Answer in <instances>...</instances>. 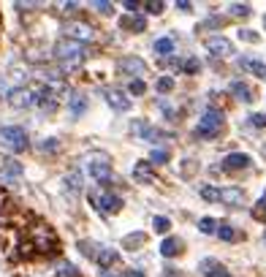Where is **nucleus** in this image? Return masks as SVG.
Returning <instances> with one entry per match:
<instances>
[{
	"instance_id": "nucleus-17",
	"label": "nucleus",
	"mask_w": 266,
	"mask_h": 277,
	"mask_svg": "<svg viewBox=\"0 0 266 277\" xmlns=\"http://www.w3.org/2000/svg\"><path fill=\"white\" fill-rule=\"evenodd\" d=\"M231 95H234V98H239L242 103H250V101H255V98H253V90H250L244 82H231Z\"/></svg>"
},
{
	"instance_id": "nucleus-45",
	"label": "nucleus",
	"mask_w": 266,
	"mask_h": 277,
	"mask_svg": "<svg viewBox=\"0 0 266 277\" xmlns=\"http://www.w3.org/2000/svg\"><path fill=\"white\" fill-rule=\"evenodd\" d=\"M125 8H128V11H136L139 3H136V0H125Z\"/></svg>"
},
{
	"instance_id": "nucleus-43",
	"label": "nucleus",
	"mask_w": 266,
	"mask_h": 277,
	"mask_svg": "<svg viewBox=\"0 0 266 277\" xmlns=\"http://www.w3.org/2000/svg\"><path fill=\"white\" fill-rule=\"evenodd\" d=\"M6 169H8V171H11L14 177H17V174H22V166H19V163H17V160H6Z\"/></svg>"
},
{
	"instance_id": "nucleus-13",
	"label": "nucleus",
	"mask_w": 266,
	"mask_h": 277,
	"mask_svg": "<svg viewBox=\"0 0 266 277\" xmlns=\"http://www.w3.org/2000/svg\"><path fill=\"white\" fill-rule=\"evenodd\" d=\"M220 201H223V204H228V206H242L244 190L237 188V185H228V188L220 190Z\"/></svg>"
},
{
	"instance_id": "nucleus-12",
	"label": "nucleus",
	"mask_w": 266,
	"mask_h": 277,
	"mask_svg": "<svg viewBox=\"0 0 266 277\" xmlns=\"http://www.w3.org/2000/svg\"><path fill=\"white\" fill-rule=\"evenodd\" d=\"M253 163V160H250V155H244V152H231V155H225L223 158V169L225 171H242V169H247V166Z\"/></svg>"
},
{
	"instance_id": "nucleus-36",
	"label": "nucleus",
	"mask_w": 266,
	"mask_h": 277,
	"mask_svg": "<svg viewBox=\"0 0 266 277\" xmlns=\"http://www.w3.org/2000/svg\"><path fill=\"white\" fill-rule=\"evenodd\" d=\"M57 139H44L41 144H38V150H41V152H57Z\"/></svg>"
},
{
	"instance_id": "nucleus-33",
	"label": "nucleus",
	"mask_w": 266,
	"mask_h": 277,
	"mask_svg": "<svg viewBox=\"0 0 266 277\" xmlns=\"http://www.w3.org/2000/svg\"><path fill=\"white\" fill-rule=\"evenodd\" d=\"M198 68H201V63H198L195 57H188V60L182 63V71H185V74H198Z\"/></svg>"
},
{
	"instance_id": "nucleus-10",
	"label": "nucleus",
	"mask_w": 266,
	"mask_h": 277,
	"mask_svg": "<svg viewBox=\"0 0 266 277\" xmlns=\"http://www.w3.org/2000/svg\"><path fill=\"white\" fill-rule=\"evenodd\" d=\"M207 49L215 54V57H228V54H234V47H231V41H228V38H223V36L207 38Z\"/></svg>"
},
{
	"instance_id": "nucleus-47",
	"label": "nucleus",
	"mask_w": 266,
	"mask_h": 277,
	"mask_svg": "<svg viewBox=\"0 0 266 277\" xmlns=\"http://www.w3.org/2000/svg\"><path fill=\"white\" fill-rule=\"evenodd\" d=\"M125 277H144V272H139V269H130Z\"/></svg>"
},
{
	"instance_id": "nucleus-30",
	"label": "nucleus",
	"mask_w": 266,
	"mask_h": 277,
	"mask_svg": "<svg viewBox=\"0 0 266 277\" xmlns=\"http://www.w3.org/2000/svg\"><path fill=\"white\" fill-rule=\"evenodd\" d=\"M128 93H130V95H144V93H147V84H144V79H133V82H130V87H128Z\"/></svg>"
},
{
	"instance_id": "nucleus-25",
	"label": "nucleus",
	"mask_w": 266,
	"mask_h": 277,
	"mask_svg": "<svg viewBox=\"0 0 266 277\" xmlns=\"http://www.w3.org/2000/svg\"><path fill=\"white\" fill-rule=\"evenodd\" d=\"M198 193H201L204 201H220V190L215 188V185H201V190H198Z\"/></svg>"
},
{
	"instance_id": "nucleus-41",
	"label": "nucleus",
	"mask_w": 266,
	"mask_h": 277,
	"mask_svg": "<svg viewBox=\"0 0 266 277\" xmlns=\"http://www.w3.org/2000/svg\"><path fill=\"white\" fill-rule=\"evenodd\" d=\"M60 277H79L76 275V266H73V264H65L63 269H60Z\"/></svg>"
},
{
	"instance_id": "nucleus-38",
	"label": "nucleus",
	"mask_w": 266,
	"mask_h": 277,
	"mask_svg": "<svg viewBox=\"0 0 266 277\" xmlns=\"http://www.w3.org/2000/svg\"><path fill=\"white\" fill-rule=\"evenodd\" d=\"M79 250H82L84 255H93V258L98 255V248H95L93 242H79Z\"/></svg>"
},
{
	"instance_id": "nucleus-6",
	"label": "nucleus",
	"mask_w": 266,
	"mask_h": 277,
	"mask_svg": "<svg viewBox=\"0 0 266 277\" xmlns=\"http://www.w3.org/2000/svg\"><path fill=\"white\" fill-rule=\"evenodd\" d=\"M87 171H90V177L98 179L101 185L112 182V163H109L103 155H93V158L87 160Z\"/></svg>"
},
{
	"instance_id": "nucleus-27",
	"label": "nucleus",
	"mask_w": 266,
	"mask_h": 277,
	"mask_svg": "<svg viewBox=\"0 0 266 277\" xmlns=\"http://www.w3.org/2000/svg\"><path fill=\"white\" fill-rule=\"evenodd\" d=\"M198 231H201V234H215V231H218V220L201 218V220H198Z\"/></svg>"
},
{
	"instance_id": "nucleus-16",
	"label": "nucleus",
	"mask_w": 266,
	"mask_h": 277,
	"mask_svg": "<svg viewBox=\"0 0 266 277\" xmlns=\"http://www.w3.org/2000/svg\"><path fill=\"white\" fill-rule=\"evenodd\" d=\"M160 253H163L166 258H174L177 253H182V242H179L177 236H166V239L160 242Z\"/></svg>"
},
{
	"instance_id": "nucleus-15",
	"label": "nucleus",
	"mask_w": 266,
	"mask_h": 277,
	"mask_svg": "<svg viewBox=\"0 0 266 277\" xmlns=\"http://www.w3.org/2000/svg\"><path fill=\"white\" fill-rule=\"evenodd\" d=\"M106 101H109V106L117 109V112H128V109H130V98L122 93V90H109Z\"/></svg>"
},
{
	"instance_id": "nucleus-24",
	"label": "nucleus",
	"mask_w": 266,
	"mask_h": 277,
	"mask_svg": "<svg viewBox=\"0 0 266 277\" xmlns=\"http://www.w3.org/2000/svg\"><path fill=\"white\" fill-rule=\"evenodd\" d=\"M122 25H125V27H130V30H136V33H144L147 19H144V17H130V19H122Z\"/></svg>"
},
{
	"instance_id": "nucleus-22",
	"label": "nucleus",
	"mask_w": 266,
	"mask_h": 277,
	"mask_svg": "<svg viewBox=\"0 0 266 277\" xmlns=\"http://www.w3.org/2000/svg\"><path fill=\"white\" fill-rule=\"evenodd\" d=\"M218 236H220V239H223V242H237V228H234V226H228V223H220L218 226Z\"/></svg>"
},
{
	"instance_id": "nucleus-37",
	"label": "nucleus",
	"mask_w": 266,
	"mask_h": 277,
	"mask_svg": "<svg viewBox=\"0 0 266 277\" xmlns=\"http://www.w3.org/2000/svg\"><path fill=\"white\" fill-rule=\"evenodd\" d=\"M144 8H147V14H163L166 3L163 0H155V3H144Z\"/></svg>"
},
{
	"instance_id": "nucleus-31",
	"label": "nucleus",
	"mask_w": 266,
	"mask_h": 277,
	"mask_svg": "<svg viewBox=\"0 0 266 277\" xmlns=\"http://www.w3.org/2000/svg\"><path fill=\"white\" fill-rule=\"evenodd\" d=\"M152 228L158 234H166V231L171 228V223H169V218H152Z\"/></svg>"
},
{
	"instance_id": "nucleus-19",
	"label": "nucleus",
	"mask_w": 266,
	"mask_h": 277,
	"mask_svg": "<svg viewBox=\"0 0 266 277\" xmlns=\"http://www.w3.org/2000/svg\"><path fill=\"white\" fill-rule=\"evenodd\" d=\"M65 190H68L71 196L82 193V174H79V171H71V174L65 177Z\"/></svg>"
},
{
	"instance_id": "nucleus-21",
	"label": "nucleus",
	"mask_w": 266,
	"mask_h": 277,
	"mask_svg": "<svg viewBox=\"0 0 266 277\" xmlns=\"http://www.w3.org/2000/svg\"><path fill=\"white\" fill-rule=\"evenodd\" d=\"M239 65H242V68H247V71H253L258 79H264V82H266V65H264V63H258V60H247V57H244V60H239Z\"/></svg>"
},
{
	"instance_id": "nucleus-42",
	"label": "nucleus",
	"mask_w": 266,
	"mask_h": 277,
	"mask_svg": "<svg viewBox=\"0 0 266 277\" xmlns=\"http://www.w3.org/2000/svg\"><path fill=\"white\" fill-rule=\"evenodd\" d=\"M250 123L255 125V128H266V114H253V117H250Z\"/></svg>"
},
{
	"instance_id": "nucleus-18",
	"label": "nucleus",
	"mask_w": 266,
	"mask_h": 277,
	"mask_svg": "<svg viewBox=\"0 0 266 277\" xmlns=\"http://www.w3.org/2000/svg\"><path fill=\"white\" fill-rule=\"evenodd\" d=\"M84 109H87V98H84V95H71V98H68V112L73 114V117H82L84 114Z\"/></svg>"
},
{
	"instance_id": "nucleus-29",
	"label": "nucleus",
	"mask_w": 266,
	"mask_h": 277,
	"mask_svg": "<svg viewBox=\"0 0 266 277\" xmlns=\"http://www.w3.org/2000/svg\"><path fill=\"white\" fill-rule=\"evenodd\" d=\"M149 163H169V150H152L149 152Z\"/></svg>"
},
{
	"instance_id": "nucleus-28",
	"label": "nucleus",
	"mask_w": 266,
	"mask_h": 277,
	"mask_svg": "<svg viewBox=\"0 0 266 277\" xmlns=\"http://www.w3.org/2000/svg\"><path fill=\"white\" fill-rule=\"evenodd\" d=\"M155 90H158V93H171L174 90V79L171 76H160L158 82H155Z\"/></svg>"
},
{
	"instance_id": "nucleus-39",
	"label": "nucleus",
	"mask_w": 266,
	"mask_h": 277,
	"mask_svg": "<svg viewBox=\"0 0 266 277\" xmlns=\"http://www.w3.org/2000/svg\"><path fill=\"white\" fill-rule=\"evenodd\" d=\"M239 38H242V41H250V44H258L261 41L258 33H253V30H239Z\"/></svg>"
},
{
	"instance_id": "nucleus-34",
	"label": "nucleus",
	"mask_w": 266,
	"mask_h": 277,
	"mask_svg": "<svg viewBox=\"0 0 266 277\" xmlns=\"http://www.w3.org/2000/svg\"><path fill=\"white\" fill-rule=\"evenodd\" d=\"M144 239H147L144 234H130L125 236V248H139V245H144Z\"/></svg>"
},
{
	"instance_id": "nucleus-44",
	"label": "nucleus",
	"mask_w": 266,
	"mask_h": 277,
	"mask_svg": "<svg viewBox=\"0 0 266 277\" xmlns=\"http://www.w3.org/2000/svg\"><path fill=\"white\" fill-rule=\"evenodd\" d=\"M220 25H223V19H220V17H212V19H207L201 27H220Z\"/></svg>"
},
{
	"instance_id": "nucleus-9",
	"label": "nucleus",
	"mask_w": 266,
	"mask_h": 277,
	"mask_svg": "<svg viewBox=\"0 0 266 277\" xmlns=\"http://www.w3.org/2000/svg\"><path fill=\"white\" fill-rule=\"evenodd\" d=\"M198 272H201L204 277H231V272L225 269L220 261H215V258H204V261H198Z\"/></svg>"
},
{
	"instance_id": "nucleus-8",
	"label": "nucleus",
	"mask_w": 266,
	"mask_h": 277,
	"mask_svg": "<svg viewBox=\"0 0 266 277\" xmlns=\"http://www.w3.org/2000/svg\"><path fill=\"white\" fill-rule=\"evenodd\" d=\"M117 68L125 74V76H144V71H147V65H144V60H139V57H122L117 63Z\"/></svg>"
},
{
	"instance_id": "nucleus-4",
	"label": "nucleus",
	"mask_w": 266,
	"mask_h": 277,
	"mask_svg": "<svg viewBox=\"0 0 266 277\" xmlns=\"http://www.w3.org/2000/svg\"><path fill=\"white\" fill-rule=\"evenodd\" d=\"M223 112H218V109H207L201 117V123H198V128H195V136H201V139H218L220 136V128H223Z\"/></svg>"
},
{
	"instance_id": "nucleus-1",
	"label": "nucleus",
	"mask_w": 266,
	"mask_h": 277,
	"mask_svg": "<svg viewBox=\"0 0 266 277\" xmlns=\"http://www.w3.org/2000/svg\"><path fill=\"white\" fill-rule=\"evenodd\" d=\"M27 250L36 255H57L60 253V239L57 234H54V228L49 223H44V220H33V223L27 226Z\"/></svg>"
},
{
	"instance_id": "nucleus-14",
	"label": "nucleus",
	"mask_w": 266,
	"mask_h": 277,
	"mask_svg": "<svg viewBox=\"0 0 266 277\" xmlns=\"http://www.w3.org/2000/svg\"><path fill=\"white\" fill-rule=\"evenodd\" d=\"M133 179H136V182H144V185L152 182L155 179L152 163H149V160H139V163H133Z\"/></svg>"
},
{
	"instance_id": "nucleus-40",
	"label": "nucleus",
	"mask_w": 266,
	"mask_h": 277,
	"mask_svg": "<svg viewBox=\"0 0 266 277\" xmlns=\"http://www.w3.org/2000/svg\"><path fill=\"white\" fill-rule=\"evenodd\" d=\"M93 8H98L101 14H112V11H114V6H112V3H106V0H95Z\"/></svg>"
},
{
	"instance_id": "nucleus-5",
	"label": "nucleus",
	"mask_w": 266,
	"mask_h": 277,
	"mask_svg": "<svg viewBox=\"0 0 266 277\" xmlns=\"http://www.w3.org/2000/svg\"><path fill=\"white\" fill-rule=\"evenodd\" d=\"M63 33H65L68 41H76V44L95 41V27H93V25H87V22H68L63 27Z\"/></svg>"
},
{
	"instance_id": "nucleus-23",
	"label": "nucleus",
	"mask_w": 266,
	"mask_h": 277,
	"mask_svg": "<svg viewBox=\"0 0 266 277\" xmlns=\"http://www.w3.org/2000/svg\"><path fill=\"white\" fill-rule=\"evenodd\" d=\"M152 49H155V54H163V57H166V54L174 52V41H171V38H158Z\"/></svg>"
},
{
	"instance_id": "nucleus-3",
	"label": "nucleus",
	"mask_w": 266,
	"mask_h": 277,
	"mask_svg": "<svg viewBox=\"0 0 266 277\" xmlns=\"http://www.w3.org/2000/svg\"><path fill=\"white\" fill-rule=\"evenodd\" d=\"M0 144L11 152H24L27 150V133L24 128H17V125H6V128H0Z\"/></svg>"
},
{
	"instance_id": "nucleus-20",
	"label": "nucleus",
	"mask_w": 266,
	"mask_h": 277,
	"mask_svg": "<svg viewBox=\"0 0 266 277\" xmlns=\"http://www.w3.org/2000/svg\"><path fill=\"white\" fill-rule=\"evenodd\" d=\"M117 250H109V248H101L98 250V255H95V261H98V264L103 266V269H106V266H112V264H117Z\"/></svg>"
},
{
	"instance_id": "nucleus-35",
	"label": "nucleus",
	"mask_w": 266,
	"mask_h": 277,
	"mask_svg": "<svg viewBox=\"0 0 266 277\" xmlns=\"http://www.w3.org/2000/svg\"><path fill=\"white\" fill-rule=\"evenodd\" d=\"M158 106L163 109V114H166L169 120H177V109H174L171 103H169V101H163V98H160V101H158Z\"/></svg>"
},
{
	"instance_id": "nucleus-48",
	"label": "nucleus",
	"mask_w": 266,
	"mask_h": 277,
	"mask_svg": "<svg viewBox=\"0 0 266 277\" xmlns=\"http://www.w3.org/2000/svg\"><path fill=\"white\" fill-rule=\"evenodd\" d=\"M103 277H117V275H103Z\"/></svg>"
},
{
	"instance_id": "nucleus-7",
	"label": "nucleus",
	"mask_w": 266,
	"mask_h": 277,
	"mask_svg": "<svg viewBox=\"0 0 266 277\" xmlns=\"http://www.w3.org/2000/svg\"><path fill=\"white\" fill-rule=\"evenodd\" d=\"M8 103L14 109H27L36 103V90H27V87H17L8 93Z\"/></svg>"
},
{
	"instance_id": "nucleus-11",
	"label": "nucleus",
	"mask_w": 266,
	"mask_h": 277,
	"mask_svg": "<svg viewBox=\"0 0 266 277\" xmlns=\"http://www.w3.org/2000/svg\"><path fill=\"white\" fill-rule=\"evenodd\" d=\"M95 204H98V209L101 212H106V215H117L120 209H122V199L120 196H114V193H103L101 199H93Z\"/></svg>"
},
{
	"instance_id": "nucleus-2",
	"label": "nucleus",
	"mask_w": 266,
	"mask_h": 277,
	"mask_svg": "<svg viewBox=\"0 0 266 277\" xmlns=\"http://www.w3.org/2000/svg\"><path fill=\"white\" fill-rule=\"evenodd\" d=\"M54 57L60 60V65H63V71H76L79 65L84 63V49L82 44L76 41H68V38H63V41L54 44Z\"/></svg>"
},
{
	"instance_id": "nucleus-26",
	"label": "nucleus",
	"mask_w": 266,
	"mask_h": 277,
	"mask_svg": "<svg viewBox=\"0 0 266 277\" xmlns=\"http://www.w3.org/2000/svg\"><path fill=\"white\" fill-rule=\"evenodd\" d=\"M253 218L261 220V223H266V196L255 201V206H253Z\"/></svg>"
},
{
	"instance_id": "nucleus-49",
	"label": "nucleus",
	"mask_w": 266,
	"mask_h": 277,
	"mask_svg": "<svg viewBox=\"0 0 266 277\" xmlns=\"http://www.w3.org/2000/svg\"><path fill=\"white\" fill-rule=\"evenodd\" d=\"M264 27H266V17H264Z\"/></svg>"
},
{
	"instance_id": "nucleus-32",
	"label": "nucleus",
	"mask_w": 266,
	"mask_h": 277,
	"mask_svg": "<svg viewBox=\"0 0 266 277\" xmlns=\"http://www.w3.org/2000/svg\"><path fill=\"white\" fill-rule=\"evenodd\" d=\"M250 11H253V8H250L247 3H234V6H231V14H234V17H250Z\"/></svg>"
},
{
	"instance_id": "nucleus-46",
	"label": "nucleus",
	"mask_w": 266,
	"mask_h": 277,
	"mask_svg": "<svg viewBox=\"0 0 266 277\" xmlns=\"http://www.w3.org/2000/svg\"><path fill=\"white\" fill-rule=\"evenodd\" d=\"M177 8H179V11H190V3H188V0H179Z\"/></svg>"
}]
</instances>
